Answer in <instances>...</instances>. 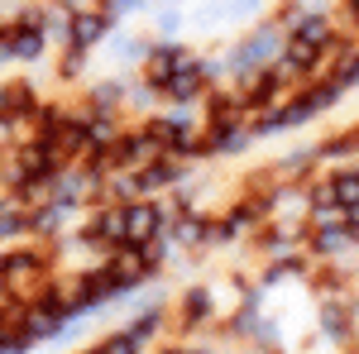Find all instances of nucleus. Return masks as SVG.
I'll list each match as a JSON object with an SVG mask.
<instances>
[{
	"mask_svg": "<svg viewBox=\"0 0 359 354\" xmlns=\"http://www.w3.org/2000/svg\"><path fill=\"white\" fill-rule=\"evenodd\" d=\"M101 34H106V15H77V20H72V43H77V48H86V43L101 39Z\"/></svg>",
	"mask_w": 359,
	"mask_h": 354,
	"instance_id": "obj_3",
	"label": "nucleus"
},
{
	"mask_svg": "<svg viewBox=\"0 0 359 354\" xmlns=\"http://www.w3.org/2000/svg\"><path fill=\"white\" fill-rule=\"evenodd\" d=\"M326 34H331V25H326V15H311V20H302L297 25V43H326Z\"/></svg>",
	"mask_w": 359,
	"mask_h": 354,
	"instance_id": "obj_4",
	"label": "nucleus"
},
{
	"mask_svg": "<svg viewBox=\"0 0 359 354\" xmlns=\"http://www.w3.org/2000/svg\"><path fill=\"white\" fill-rule=\"evenodd\" d=\"M350 10H355V20H359V0H350Z\"/></svg>",
	"mask_w": 359,
	"mask_h": 354,
	"instance_id": "obj_8",
	"label": "nucleus"
},
{
	"mask_svg": "<svg viewBox=\"0 0 359 354\" xmlns=\"http://www.w3.org/2000/svg\"><path fill=\"white\" fill-rule=\"evenodd\" d=\"M177 62H182V57H177V48H163V53L149 62V77H154L158 86H168V77L177 72Z\"/></svg>",
	"mask_w": 359,
	"mask_h": 354,
	"instance_id": "obj_5",
	"label": "nucleus"
},
{
	"mask_svg": "<svg viewBox=\"0 0 359 354\" xmlns=\"http://www.w3.org/2000/svg\"><path fill=\"white\" fill-rule=\"evenodd\" d=\"M0 110H34V96H29V86H5V96H0Z\"/></svg>",
	"mask_w": 359,
	"mask_h": 354,
	"instance_id": "obj_6",
	"label": "nucleus"
},
{
	"mask_svg": "<svg viewBox=\"0 0 359 354\" xmlns=\"http://www.w3.org/2000/svg\"><path fill=\"white\" fill-rule=\"evenodd\" d=\"M0 273H5V259H0Z\"/></svg>",
	"mask_w": 359,
	"mask_h": 354,
	"instance_id": "obj_9",
	"label": "nucleus"
},
{
	"mask_svg": "<svg viewBox=\"0 0 359 354\" xmlns=\"http://www.w3.org/2000/svg\"><path fill=\"white\" fill-rule=\"evenodd\" d=\"M154 230H158V211L154 206H130L125 211V245L130 240H154Z\"/></svg>",
	"mask_w": 359,
	"mask_h": 354,
	"instance_id": "obj_1",
	"label": "nucleus"
},
{
	"mask_svg": "<svg viewBox=\"0 0 359 354\" xmlns=\"http://www.w3.org/2000/svg\"><path fill=\"white\" fill-rule=\"evenodd\" d=\"M91 235L106 240V245H125V211H106V216H96Z\"/></svg>",
	"mask_w": 359,
	"mask_h": 354,
	"instance_id": "obj_2",
	"label": "nucleus"
},
{
	"mask_svg": "<svg viewBox=\"0 0 359 354\" xmlns=\"http://www.w3.org/2000/svg\"><path fill=\"white\" fill-rule=\"evenodd\" d=\"M96 354H139V335H115V340H106Z\"/></svg>",
	"mask_w": 359,
	"mask_h": 354,
	"instance_id": "obj_7",
	"label": "nucleus"
}]
</instances>
